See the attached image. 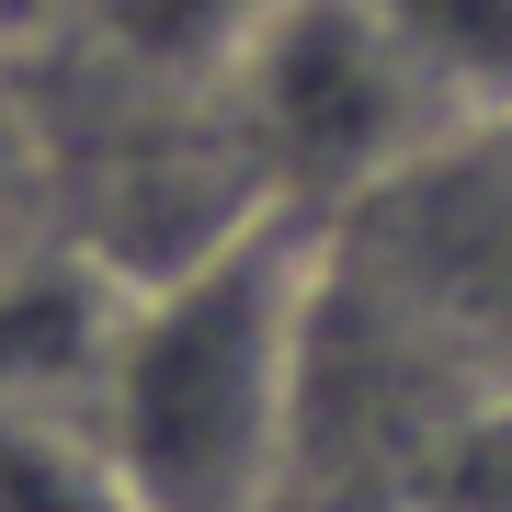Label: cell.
<instances>
[{"mask_svg": "<svg viewBox=\"0 0 512 512\" xmlns=\"http://www.w3.org/2000/svg\"><path fill=\"white\" fill-rule=\"evenodd\" d=\"M330 228L251 217L205 262L126 285L92 376V433L137 512H274L296 467V376Z\"/></svg>", "mask_w": 512, "mask_h": 512, "instance_id": "6da1fadb", "label": "cell"}, {"mask_svg": "<svg viewBox=\"0 0 512 512\" xmlns=\"http://www.w3.org/2000/svg\"><path fill=\"white\" fill-rule=\"evenodd\" d=\"M35 80V126H46V217L126 285H160L205 262L217 239L251 217H285L251 171V137L228 114V80H160L126 57L46 35L23 46Z\"/></svg>", "mask_w": 512, "mask_h": 512, "instance_id": "7a4b0ae2", "label": "cell"}, {"mask_svg": "<svg viewBox=\"0 0 512 512\" xmlns=\"http://www.w3.org/2000/svg\"><path fill=\"white\" fill-rule=\"evenodd\" d=\"M228 114L251 137V171L285 217H308L342 239L353 217H376L421 160H444L456 103L387 46V23L365 0H285L251 46L228 57Z\"/></svg>", "mask_w": 512, "mask_h": 512, "instance_id": "3957f363", "label": "cell"}, {"mask_svg": "<svg viewBox=\"0 0 512 512\" xmlns=\"http://www.w3.org/2000/svg\"><path fill=\"white\" fill-rule=\"evenodd\" d=\"M126 319V274H103L69 228H35L0 251V410H80Z\"/></svg>", "mask_w": 512, "mask_h": 512, "instance_id": "277c9868", "label": "cell"}, {"mask_svg": "<svg viewBox=\"0 0 512 512\" xmlns=\"http://www.w3.org/2000/svg\"><path fill=\"white\" fill-rule=\"evenodd\" d=\"M285 0H57V35L126 57L160 80H228V57L274 23Z\"/></svg>", "mask_w": 512, "mask_h": 512, "instance_id": "5b68a950", "label": "cell"}, {"mask_svg": "<svg viewBox=\"0 0 512 512\" xmlns=\"http://www.w3.org/2000/svg\"><path fill=\"white\" fill-rule=\"evenodd\" d=\"M365 12L456 103V126H512V0H365Z\"/></svg>", "mask_w": 512, "mask_h": 512, "instance_id": "8992f818", "label": "cell"}, {"mask_svg": "<svg viewBox=\"0 0 512 512\" xmlns=\"http://www.w3.org/2000/svg\"><path fill=\"white\" fill-rule=\"evenodd\" d=\"M0 512H137L80 410H0Z\"/></svg>", "mask_w": 512, "mask_h": 512, "instance_id": "52a82bcc", "label": "cell"}, {"mask_svg": "<svg viewBox=\"0 0 512 512\" xmlns=\"http://www.w3.org/2000/svg\"><path fill=\"white\" fill-rule=\"evenodd\" d=\"M399 512H512V376H490L456 410V433L421 456Z\"/></svg>", "mask_w": 512, "mask_h": 512, "instance_id": "ba28073f", "label": "cell"}, {"mask_svg": "<svg viewBox=\"0 0 512 512\" xmlns=\"http://www.w3.org/2000/svg\"><path fill=\"white\" fill-rule=\"evenodd\" d=\"M35 228H57V217H46V126H35L23 46H0V251L35 239Z\"/></svg>", "mask_w": 512, "mask_h": 512, "instance_id": "9c48e42d", "label": "cell"}, {"mask_svg": "<svg viewBox=\"0 0 512 512\" xmlns=\"http://www.w3.org/2000/svg\"><path fill=\"white\" fill-rule=\"evenodd\" d=\"M46 23H57V0H0V46H35Z\"/></svg>", "mask_w": 512, "mask_h": 512, "instance_id": "30bf717a", "label": "cell"}]
</instances>
